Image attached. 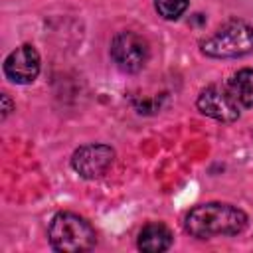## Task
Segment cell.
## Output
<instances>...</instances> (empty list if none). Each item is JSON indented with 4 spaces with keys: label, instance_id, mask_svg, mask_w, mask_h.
I'll list each match as a JSON object with an SVG mask.
<instances>
[{
    "label": "cell",
    "instance_id": "6da1fadb",
    "mask_svg": "<svg viewBox=\"0 0 253 253\" xmlns=\"http://www.w3.org/2000/svg\"><path fill=\"white\" fill-rule=\"evenodd\" d=\"M186 231L198 239H211L221 235H237L247 225V215L229 204L210 202L192 208L186 213Z\"/></svg>",
    "mask_w": 253,
    "mask_h": 253
},
{
    "label": "cell",
    "instance_id": "7a4b0ae2",
    "mask_svg": "<svg viewBox=\"0 0 253 253\" xmlns=\"http://www.w3.org/2000/svg\"><path fill=\"white\" fill-rule=\"evenodd\" d=\"M49 243L55 251L79 253L89 251L97 243V233L87 219L71 211H59L53 215L47 229Z\"/></svg>",
    "mask_w": 253,
    "mask_h": 253
},
{
    "label": "cell",
    "instance_id": "3957f363",
    "mask_svg": "<svg viewBox=\"0 0 253 253\" xmlns=\"http://www.w3.org/2000/svg\"><path fill=\"white\" fill-rule=\"evenodd\" d=\"M202 51L210 57H241L253 51V28L241 20H229L202 42Z\"/></svg>",
    "mask_w": 253,
    "mask_h": 253
},
{
    "label": "cell",
    "instance_id": "277c9868",
    "mask_svg": "<svg viewBox=\"0 0 253 253\" xmlns=\"http://www.w3.org/2000/svg\"><path fill=\"white\" fill-rule=\"evenodd\" d=\"M196 105H198L200 113H204L206 117H211L215 121H221V123L237 121L239 119V111H241V105L231 95L227 83H223V85H208L206 89H202V93L198 95Z\"/></svg>",
    "mask_w": 253,
    "mask_h": 253
},
{
    "label": "cell",
    "instance_id": "5b68a950",
    "mask_svg": "<svg viewBox=\"0 0 253 253\" xmlns=\"http://www.w3.org/2000/svg\"><path fill=\"white\" fill-rule=\"evenodd\" d=\"M111 57L123 71L134 73L142 69L148 59V43L134 32H121L113 38Z\"/></svg>",
    "mask_w": 253,
    "mask_h": 253
},
{
    "label": "cell",
    "instance_id": "8992f818",
    "mask_svg": "<svg viewBox=\"0 0 253 253\" xmlns=\"http://www.w3.org/2000/svg\"><path fill=\"white\" fill-rule=\"evenodd\" d=\"M115 160V150L107 144H85L77 148L71 156L73 170L87 180L103 176Z\"/></svg>",
    "mask_w": 253,
    "mask_h": 253
},
{
    "label": "cell",
    "instance_id": "52a82bcc",
    "mask_svg": "<svg viewBox=\"0 0 253 253\" xmlns=\"http://www.w3.org/2000/svg\"><path fill=\"white\" fill-rule=\"evenodd\" d=\"M4 73L14 83H32L40 73V55L32 45L16 47L4 61Z\"/></svg>",
    "mask_w": 253,
    "mask_h": 253
},
{
    "label": "cell",
    "instance_id": "ba28073f",
    "mask_svg": "<svg viewBox=\"0 0 253 253\" xmlns=\"http://www.w3.org/2000/svg\"><path fill=\"white\" fill-rule=\"evenodd\" d=\"M170 245H172V233L160 221L146 223L138 233V249L140 251L160 253V251H166Z\"/></svg>",
    "mask_w": 253,
    "mask_h": 253
},
{
    "label": "cell",
    "instance_id": "9c48e42d",
    "mask_svg": "<svg viewBox=\"0 0 253 253\" xmlns=\"http://www.w3.org/2000/svg\"><path fill=\"white\" fill-rule=\"evenodd\" d=\"M227 87L241 107H253V69H239L227 81Z\"/></svg>",
    "mask_w": 253,
    "mask_h": 253
},
{
    "label": "cell",
    "instance_id": "30bf717a",
    "mask_svg": "<svg viewBox=\"0 0 253 253\" xmlns=\"http://www.w3.org/2000/svg\"><path fill=\"white\" fill-rule=\"evenodd\" d=\"M156 12L166 20H176L188 8V0H154Z\"/></svg>",
    "mask_w": 253,
    "mask_h": 253
},
{
    "label": "cell",
    "instance_id": "8fae6325",
    "mask_svg": "<svg viewBox=\"0 0 253 253\" xmlns=\"http://www.w3.org/2000/svg\"><path fill=\"white\" fill-rule=\"evenodd\" d=\"M2 103H4V109H2V119H6V117H8V113L12 111V103H10L8 95H2Z\"/></svg>",
    "mask_w": 253,
    "mask_h": 253
}]
</instances>
